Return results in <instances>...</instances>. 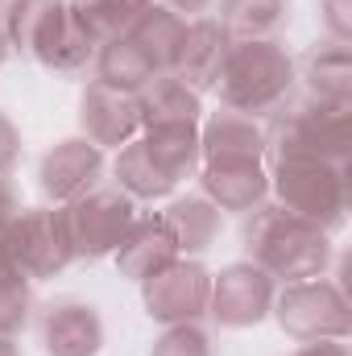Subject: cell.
I'll list each match as a JSON object with an SVG mask.
<instances>
[{"label": "cell", "instance_id": "484cf974", "mask_svg": "<svg viewBox=\"0 0 352 356\" xmlns=\"http://www.w3.org/2000/svg\"><path fill=\"white\" fill-rule=\"evenodd\" d=\"M75 21L95 38V46L112 42V38H125L133 29V21L154 4V0H67Z\"/></svg>", "mask_w": 352, "mask_h": 356}, {"label": "cell", "instance_id": "ba28073f", "mask_svg": "<svg viewBox=\"0 0 352 356\" xmlns=\"http://www.w3.org/2000/svg\"><path fill=\"white\" fill-rule=\"evenodd\" d=\"M278 282L257 269L253 261H232L220 273H211V294H207V315L224 332H245L269 319Z\"/></svg>", "mask_w": 352, "mask_h": 356}, {"label": "cell", "instance_id": "1f68e13d", "mask_svg": "<svg viewBox=\"0 0 352 356\" xmlns=\"http://www.w3.org/2000/svg\"><path fill=\"white\" fill-rule=\"evenodd\" d=\"M290 356H349L344 340H315V344H298Z\"/></svg>", "mask_w": 352, "mask_h": 356}, {"label": "cell", "instance_id": "7c38bea8", "mask_svg": "<svg viewBox=\"0 0 352 356\" xmlns=\"http://www.w3.org/2000/svg\"><path fill=\"white\" fill-rule=\"evenodd\" d=\"M141 133L137 95L88 79L79 91V137H88L99 149H120Z\"/></svg>", "mask_w": 352, "mask_h": 356}, {"label": "cell", "instance_id": "277c9868", "mask_svg": "<svg viewBox=\"0 0 352 356\" xmlns=\"http://www.w3.org/2000/svg\"><path fill=\"white\" fill-rule=\"evenodd\" d=\"M269 170V199L298 220L336 232L349 220V166L336 162H273Z\"/></svg>", "mask_w": 352, "mask_h": 356}, {"label": "cell", "instance_id": "cb8c5ba5", "mask_svg": "<svg viewBox=\"0 0 352 356\" xmlns=\"http://www.w3.org/2000/svg\"><path fill=\"white\" fill-rule=\"evenodd\" d=\"M158 71L150 67V58L129 42V38H112L95 50V63H91V79L108 83V88H120V91H137L145 88Z\"/></svg>", "mask_w": 352, "mask_h": 356}, {"label": "cell", "instance_id": "9c48e42d", "mask_svg": "<svg viewBox=\"0 0 352 356\" xmlns=\"http://www.w3.org/2000/svg\"><path fill=\"white\" fill-rule=\"evenodd\" d=\"M207 294H211V273L199 257H178L154 277L141 282V307L154 323H186L207 315Z\"/></svg>", "mask_w": 352, "mask_h": 356}, {"label": "cell", "instance_id": "836d02e7", "mask_svg": "<svg viewBox=\"0 0 352 356\" xmlns=\"http://www.w3.org/2000/svg\"><path fill=\"white\" fill-rule=\"evenodd\" d=\"M0 356H21V344H17V336H0Z\"/></svg>", "mask_w": 352, "mask_h": 356}, {"label": "cell", "instance_id": "e575fe53", "mask_svg": "<svg viewBox=\"0 0 352 356\" xmlns=\"http://www.w3.org/2000/svg\"><path fill=\"white\" fill-rule=\"evenodd\" d=\"M8 54H13V50H8V38H4V25H0V67L8 63Z\"/></svg>", "mask_w": 352, "mask_h": 356}, {"label": "cell", "instance_id": "4fadbf2b", "mask_svg": "<svg viewBox=\"0 0 352 356\" xmlns=\"http://www.w3.org/2000/svg\"><path fill=\"white\" fill-rule=\"evenodd\" d=\"M220 162H265V129L262 120L241 112H207L199 120V166Z\"/></svg>", "mask_w": 352, "mask_h": 356}, {"label": "cell", "instance_id": "f1b7e54d", "mask_svg": "<svg viewBox=\"0 0 352 356\" xmlns=\"http://www.w3.org/2000/svg\"><path fill=\"white\" fill-rule=\"evenodd\" d=\"M319 25L328 42H352V0H319Z\"/></svg>", "mask_w": 352, "mask_h": 356}, {"label": "cell", "instance_id": "ac0fdd59", "mask_svg": "<svg viewBox=\"0 0 352 356\" xmlns=\"http://www.w3.org/2000/svg\"><path fill=\"white\" fill-rule=\"evenodd\" d=\"M298 88L319 104H352V46L344 42H315L303 63H294Z\"/></svg>", "mask_w": 352, "mask_h": 356}, {"label": "cell", "instance_id": "5b68a950", "mask_svg": "<svg viewBox=\"0 0 352 356\" xmlns=\"http://www.w3.org/2000/svg\"><path fill=\"white\" fill-rule=\"evenodd\" d=\"M269 315L294 344H315V340H349L352 332V307L340 282L332 277H307V282H286L273 294Z\"/></svg>", "mask_w": 352, "mask_h": 356}, {"label": "cell", "instance_id": "4316f807", "mask_svg": "<svg viewBox=\"0 0 352 356\" xmlns=\"http://www.w3.org/2000/svg\"><path fill=\"white\" fill-rule=\"evenodd\" d=\"M33 282L0 245V336H21L25 323L33 319Z\"/></svg>", "mask_w": 352, "mask_h": 356}, {"label": "cell", "instance_id": "ffe728a7", "mask_svg": "<svg viewBox=\"0 0 352 356\" xmlns=\"http://www.w3.org/2000/svg\"><path fill=\"white\" fill-rule=\"evenodd\" d=\"M141 129H166V124H199L203 120V95L191 91L175 75H154L137 91Z\"/></svg>", "mask_w": 352, "mask_h": 356}, {"label": "cell", "instance_id": "30bf717a", "mask_svg": "<svg viewBox=\"0 0 352 356\" xmlns=\"http://www.w3.org/2000/svg\"><path fill=\"white\" fill-rule=\"evenodd\" d=\"M33 332L46 356H95L104 348V319L88 298L58 294L33 307Z\"/></svg>", "mask_w": 352, "mask_h": 356}, {"label": "cell", "instance_id": "f546056e", "mask_svg": "<svg viewBox=\"0 0 352 356\" xmlns=\"http://www.w3.org/2000/svg\"><path fill=\"white\" fill-rule=\"evenodd\" d=\"M17 158H21V133H17V124L0 112V175H8V170L17 166Z\"/></svg>", "mask_w": 352, "mask_h": 356}, {"label": "cell", "instance_id": "d6a6232c", "mask_svg": "<svg viewBox=\"0 0 352 356\" xmlns=\"http://www.w3.org/2000/svg\"><path fill=\"white\" fill-rule=\"evenodd\" d=\"M17 207H21V199H17V186L8 182V175H0V228L17 216Z\"/></svg>", "mask_w": 352, "mask_h": 356}, {"label": "cell", "instance_id": "8fae6325", "mask_svg": "<svg viewBox=\"0 0 352 356\" xmlns=\"http://www.w3.org/2000/svg\"><path fill=\"white\" fill-rule=\"evenodd\" d=\"M108 170V158L99 145H91L88 137H67L58 145H50L38 162V186L46 195V203L67 207L79 195H88L91 186H99V178Z\"/></svg>", "mask_w": 352, "mask_h": 356}, {"label": "cell", "instance_id": "44dd1931", "mask_svg": "<svg viewBox=\"0 0 352 356\" xmlns=\"http://www.w3.org/2000/svg\"><path fill=\"white\" fill-rule=\"evenodd\" d=\"M182 33H186V21L170 13L166 4H150L137 21H133V29L125 33L145 58H150V67L158 71V75H170L175 71V58H178V46H182Z\"/></svg>", "mask_w": 352, "mask_h": 356}, {"label": "cell", "instance_id": "3957f363", "mask_svg": "<svg viewBox=\"0 0 352 356\" xmlns=\"http://www.w3.org/2000/svg\"><path fill=\"white\" fill-rule=\"evenodd\" d=\"M211 91L220 95V108L265 120L298 91L294 54L278 38L232 42V50H228V58L220 67V79H216Z\"/></svg>", "mask_w": 352, "mask_h": 356}, {"label": "cell", "instance_id": "7402d4cb", "mask_svg": "<svg viewBox=\"0 0 352 356\" xmlns=\"http://www.w3.org/2000/svg\"><path fill=\"white\" fill-rule=\"evenodd\" d=\"M141 145H145V154L158 162V170L175 186L199 175V124L141 129Z\"/></svg>", "mask_w": 352, "mask_h": 356}, {"label": "cell", "instance_id": "d6986e66", "mask_svg": "<svg viewBox=\"0 0 352 356\" xmlns=\"http://www.w3.org/2000/svg\"><path fill=\"white\" fill-rule=\"evenodd\" d=\"M158 216L175 236L178 257H203L220 241V228H224V211L203 195H178Z\"/></svg>", "mask_w": 352, "mask_h": 356}, {"label": "cell", "instance_id": "e0dca14e", "mask_svg": "<svg viewBox=\"0 0 352 356\" xmlns=\"http://www.w3.org/2000/svg\"><path fill=\"white\" fill-rule=\"evenodd\" d=\"M67 21V0H4L0 25L8 38V50L21 58H33L50 46V38Z\"/></svg>", "mask_w": 352, "mask_h": 356}, {"label": "cell", "instance_id": "4dcf8cb0", "mask_svg": "<svg viewBox=\"0 0 352 356\" xmlns=\"http://www.w3.org/2000/svg\"><path fill=\"white\" fill-rule=\"evenodd\" d=\"M158 4H166V8H170V13H178L182 21H195V17H207L216 0H158Z\"/></svg>", "mask_w": 352, "mask_h": 356}, {"label": "cell", "instance_id": "2e32d148", "mask_svg": "<svg viewBox=\"0 0 352 356\" xmlns=\"http://www.w3.org/2000/svg\"><path fill=\"white\" fill-rule=\"evenodd\" d=\"M112 257H116L120 277H129V282L141 286L158 269H166L170 261H178V245H175V236H170V228L162 224L158 211H141L137 224L129 228V236L120 241V249Z\"/></svg>", "mask_w": 352, "mask_h": 356}, {"label": "cell", "instance_id": "8992f818", "mask_svg": "<svg viewBox=\"0 0 352 356\" xmlns=\"http://www.w3.org/2000/svg\"><path fill=\"white\" fill-rule=\"evenodd\" d=\"M0 245L8 249V257L21 266L29 282L54 277L75 261L71 249V232H67V216L54 203H38V207H17V216L0 228Z\"/></svg>", "mask_w": 352, "mask_h": 356}, {"label": "cell", "instance_id": "52a82bcc", "mask_svg": "<svg viewBox=\"0 0 352 356\" xmlns=\"http://www.w3.org/2000/svg\"><path fill=\"white\" fill-rule=\"evenodd\" d=\"M63 216H67L75 261H99V257H112L120 249V241L129 236V228L141 216V203L133 195H125L116 182L112 186L99 182L88 195H79L75 203H67Z\"/></svg>", "mask_w": 352, "mask_h": 356}, {"label": "cell", "instance_id": "6da1fadb", "mask_svg": "<svg viewBox=\"0 0 352 356\" xmlns=\"http://www.w3.org/2000/svg\"><path fill=\"white\" fill-rule=\"evenodd\" d=\"M241 241H245V261L265 269L278 286L323 277V269L332 266V232L298 220L273 199H265L257 211L245 216Z\"/></svg>", "mask_w": 352, "mask_h": 356}, {"label": "cell", "instance_id": "83f0119b", "mask_svg": "<svg viewBox=\"0 0 352 356\" xmlns=\"http://www.w3.org/2000/svg\"><path fill=\"white\" fill-rule=\"evenodd\" d=\"M150 356H216V340L199 319L186 323H166L162 336L154 340Z\"/></svg>", "mask_w": 352, "mask_h": 356}, {"label": "cell", "instance_id": "7a4b0ae2", "mask_svg": "<svg viewBox=\"0 0 352 356\" xmlns=\"http://www.w3.org/2000/svg\"><path fill=\"white\" fill-rule=\"evenodd\" d=\"M265 129V166L273 162H336L349 166L352 154V104H319L307 95H290Z\"/></svg>", "mask_w": 352, "mask_h": 356}, {"label": "cell", "instance_id": "9a60e30c", "mask_svg": "<svg viewBox=\"0 0 352 356\" xmlns=\"http://www.w3.org/2000/svg\"><path fill=\"white\" fill-rule=\"evenodd\" d=\"M199 195L211 199L220 211H257L269 199V170L265 162H220V166H199Z\"/></svg>", "mask_w": 352, "mask_h": 356}, {"label": "cell", "instance_id": "603a6c76", "mask_svg": "<svg viewBox=\"0 0 352 356\" xmlns=\"http://www.w3.org/2000/svg\"><path fill=\"white\" fill-rule=\"evenodd\" d=\"M216 21L232 42H262L278 38L290 21V0H220Z\"/></svg>", "mask_w": 352, "mask_h": 356}, {"label": "cell", "instance_id": "5bb4252c", "mask_svg": "<svg viewBox=\"0 0 352 356\" xmlns=\"http://www.w3.org/2000/svg\"><path fill=\"white\" fill-rule=\"evenodd\" d=\"M232 50V38L224 33V25L207 13V17H195L186 21V33H182V46H178L175 58V79H182L191 91H211L220 79V67Z\"/></svg>", "mask_w": 352, "mask_h": 356}, {"label": "cell", "instance_id": "d4e9b609", "mask_svg": "<svg viewBox=\"0 0 352 356\" xmlns=\"http://www.w3.org/2000/svg\"><path fill=\"white\" fill-rule=\"evenodd\" d=\"M95 38H91L88 29L75 21V13H71V4H67V21H63V29L50 38V46L38 54V63L46 67V71H54V75H67V79H75V75H88L91 63H95Z\"/></svg>", "mask_w": 352, "mask_h": 356}, {"label": "cell", "instance_id": "d590c367", "mask_svg": "<svg viewBox=\"0 0 352 356\" xmlns=\"http://www.w3.org/2000/svg\"><path fill=\"white\" fill-rule=\"evenodd\" d=\"M0 8H4V0H0Z\"/></svg>", "mask_w": 352, "mask_h": 356}]
</instances>
